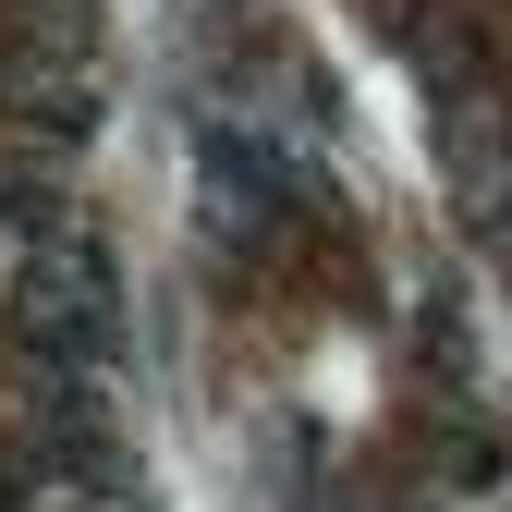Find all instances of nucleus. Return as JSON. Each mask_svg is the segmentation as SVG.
<instances>
[{
	"label": "nucleus",
	"mask_w": 512,
	"mask_h": 512,
	"mask_svg": "<svg viewBox=\"0 0 512 512\" xmlns=\"http://www.w3.org/2000/svg\"><path fill=\"white\" fill-rule=\"evenodd\" d=\"M25 330H37V354L49 366H110V342H122V305H110V256L98 244H37L25 256Z\"/></svg>",
	"instance_id": "nucleus-1"
},
{
	"label": "nucleus",
	"mask_w": 512,
	"mask_h": 512,
	"mask_svg": "<svg viewBox=\"0 0 512 512\" xmlns=\"http://www.w3.org/2000/svg\"><path fill=\"white\" fill-rule=\"evenodd\" d=\"M25 256H37V244H25V208H13V196H0V293H13V281H25Z\"/></svg>",
	"instance_id": "nucleus-2"
}]
</instances>
